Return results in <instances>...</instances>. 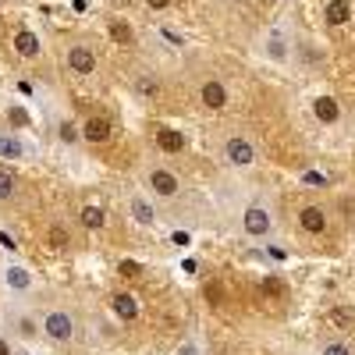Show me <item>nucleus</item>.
Here are the masks:
<instances>
[{"instance_id": "nucleus-1", "label": "nucleus", "mask_w": 355, "mask_h": 355, "mask_svg": "<svg viewBox=\"0 0 355 355\" xmlns=\"http://www.w3.org/2000/svg\"><path fill=\"white\" fill-rule=\"evenodd\" d=\"M40 334L46 338V341H53V345H68L71 338H75V316L68 313V309H46L43 316H40Z\"/></svg>"}, {"instance_id": "nucleus-2", "label": "nucleus", "mask_w": 355, "mask_h": 355, "mask_svg": "<svg viewBox=\"0 0 355 355\" xmlns=\"http://www.w3.org/2000/svg\"><path fill=\"white\" fill-rule=\"evenodd\" d=\"M242 231L249 239H270L274 234V214L266 210L263 202H249L245 214H242Z\"/></svg>"}, {"instance_id": "nucleus-3", "label": "nucleus", "mask_w": 355, "mask_h": 355, "mask_svg": "<svg viewBox=\"0 0 355 355\" xmlns=\"http://www.w3.org/2000/svg\"><path fill=\"white\" fill-rule=\"evenodd\" d=\"M224 160L234 167V171H245L256 164V142L252 139H242V135H234L224 142Z\"/></svg>"}, {"instance_id": "nucleus-4", "label": "nucleus", "mask_w": 355, "mask_h": 355, "mask_svg": "<svg viewBox=\"0 0 355 355\" xmlns=\"http://www.w3.org/2000/svg\"><path fill=\"white\" fill-rule=\"evenodd\" d=\"M0 284H4L11 295H28V291H33V284H36V277H33V270H28V266L8 263L4 270H0Z\"/></svg>"}, {"instance_id": "nucleus-5", "label": "nucleus", "mask_w": 355, "mask_h": 355, "mask_svg": "<svg viewBox=\"0 0 355 355\" xmlns=\"http://www.w3.org/2000/svg\"><path fill=\"white\" fill-rule=\"evenodd\" d=\"M146 178H150V189L160 199H174L178 192H182V178H178L174 171H167V167H150V171H146Z\"/></svg>"}, {"instance_id": "nucleus-6", "label": "nucleus", "mask_w": 355, "mask_h": 355, "mask_svg": "<svg viewBox=\"0 0 355 355\" xmlns=\"http://www.w3.org/2000/svg\"><path fill=\"white\" fill-rule=\"evenodd\" d=\"M68 68H71L75 75H93V71H96V53H93V46L75 43V46L68 50Z\"/></svg>"}, {"instance_id": "nucleus-7", "label": "nucleus", "mask_w": 355, "mask_h": 355, "mask_svg": "<svg viewBox=\"0 0 355 355\" xmlns=\"http://www.w3.org/2000/svg\"><path fill=\"white\" fill-rule=\"evenodd\" d=\"M199 96H202V103L210 107V110H224L227 107V85L217 82V78H210V82L199 85Z\"/></svg>"}, {"instance_id": "nucleus-8", "label": "nucleus", "mask_w": 355, "mask_h": 355, "mask_svg": "<svg viewBox=\"0 0 355 355\" xmlns=\"http://www.w3.org/2000/svg\"><path fill=\"white\" fill-rule=\"evenodd\" d=\"M110 309H114L117 320H125V323H132L139 316V302H135V295H128V291H114L110 295Z\"/></svg>"}, {"instance_id": "nucleus-9", "label": "nucleus", "mask_w": 355, "mask_h": 355, "mask_svg": "<svg viewBox=\"0 0 355 355\" xmlns=\"http://www.w3.org/2000/svg\"><path fill=\"white\" fill-rule=\"evenodd\" d=\"M299 227H302L306 234H323V231H327V214H323L320 206H302Z\"/></svg>"}, {"instance_id": "nucleus-10", "label": "nucleus", "mask_w": 355, "mask_h": 355, "mask_svg": "<svg viewBox=\"0 0 355 355\" xmlns=\"http://www.w3.org/2000/svg\"><path fill=\"white\" fill-rule=\"evenodd\" d=\"M110 121H107V117H85V125H82V142H107L110 139Z\"/></svg>"}, {"instance_id": "nucleus-11", "label": "nucleus", "mask_w": 355, "mask_h": 355, "mask_svg": "<svg viewBox=\"0 0 355 355\" xmlns=\"http://www.w3.org/2000/svg\"><path fill=\"white\" fill-rule=\"evenodd\" d=\"M128 206H132V217H135L142 227H153V224H157V210H153V202L146 199L142 192H135V196L128 199Z\"/></svg>"}, {"instance_id": "nucleus-12", "label": "nucleus", "mask_w": 355, "mask_h": 355, "mask_svg": "<svg viewBox=\"0 0 355 355\" xmlns=\"http://www.w3.org/2000/svg\"><path fill=\"white\" fill-rule=\"evenodd\" d=\"M313 114H316V121L334 125L338 117H341V107H338V100H334V96H316V100H313Z\"/></svg>"}, {"instance_id": "nucleus-13", "label": "nucleus", "mask_w": 355, "mask_h": 355, "mask_svg": "<svg viewBox=\"0 0 355 355\" xmlns=\"http://www.w3.org/2000/svg\"><path fill=\"white\" fill-rule=\"evenodd\" d=\"M28 157V146L15 135H0V160H25Z\"/></svg>"}, {"instance_id": "nucleus-14", "label": "nucleus", "mask_w": 355, "mask_h": 355, "mask_svg": "<svg viewBox=\"0 0 355 355\" xmlns=\"http://www.w3.org/2000/svg\"><path fill=\"white\" fill-rule=\"evenodd\" d=\"M157 146H160L164 153H182L185 150V135L174 132V128H160L157 132Z\"/></svg>"}, {"instance_id": "nucleus-15", "label": "nucleus", "mask_w": 355, "mask_h": 355, "mask_svg": "<svg viewBox=\"0 0 355 355\" xmlns=\"http://www.w3.org/2000/svg\"><path fill=\"white\" fill-rule=\"evenodd\" d=\"M15 50H18V57H36V53H40V40H36V33H28V28H18V33H15Z\"/></svg>"}, {"instance_id": "nucleus-16", "label": "nucleus", "mask_w": 355, "mask_h": 355, "mask_svg": "<svg viewBox=\"0 0 355 355\" xmlns=\"http://www.w3.org/2000/svg\"><path fill=\"white\" fill-rule=\"evenodd\" d=\"M352 18V4L348 0H327V25H345Z\"/></svg>"}, {"instance_id": "nucleus-17", "label": "nucleus", "mask_w": 355, "mask_h": 355, "mask_svg": "<svg viewBox=\"0 0 355 355\" xmlns=\"http://www.w3.org/2000/svg\"><path fill=\"white\" fill-rule=\"evenodd\" d=\"M78 220H82V227H89V231H100V227H107V214L100 210V206H82Z\"/></svg>"}, {"instance_id": "nucleus-18", "label": "nucleus", "mask_w": 355, "mask_h": 355, "mask_svg": "<svg viewBox=\"0 0 355 355\" xmlns=\"http://www.w3.org/2000/svg\"><path fill=\"white\" fill-rule=\"evenodd\" d=\"M266 57H270V61H288V40L277 33V28L266 36Z\"/></svg>"}, {"instance_id": "nucleus-19", "label": "nucleus", "mask_w": 355, "mask_h": 355, "mask_svg": "<svg viewBox=\"0 0 355 355\" xmlns=\"http://www.w3.org/2000/svg\"><path fill=\"white\" fill-rule=\"evenodd\" d=\"M110 40H117V43H132V40H135V36H132V25L121 21V18H114V21H110Z\"/></svg>"}, {"instance_id": "nucleus-20", "label": "nucleus", "mask_w": 355, "mask_h": 355, "mask_svg": "<svg viewBox=\"0 0 355 355\" xmlns=\"http://www.w3.org/2000/svg\"><path fill=\"white\" fill-rule=\"evenodd\" d=\"M15 189H18V185H15V174H11V171H0V202L11 199Z\"/></svg>"}, {"instance_id": "nucleus-21", "label": "nucleus", "mask_w": 355, "mask_h": 355, "mask_svg": "<svg viewBox=\"0 0 355 355\" xmlns=\"http://www.w3.org/2000/svg\"><path fill=\"white\" fill-rule=\"evenodd\" d=\"M320 355H352V348H348V341H323Z\"/></svg>"}, {"instance_id": "nucleus-22", "label": "nucleus", "mask_w": 355, "mask_h": 355, "mask_svg": "<svg viewBox=\"0 0 355 355\" xmlns=\"http://www.w3.org/2000/svg\"><path fill=\"white\" fill-rule=\"evenodd\" d=\"M8 121H11L15 128L28 125V110H25V107H11V110H8Z\"/></svg>"}, {"instance_id": "nucleus-23", "label": "nucleus", "mask_w": 355, "mask_h": 355, "mask_svg": "<svg viewBox=\"0 0 355 355\" xmlns=\"http://www.w3.org/2000/svg\"><path fill=\"white\" fill-rule=\"evenodd\" d=\"M61 135H64V142H68V146H75V142L82 139V128H75L71 121H64V125H61Z\"/></svg>"}, {"instance_id": "nucleus-24", "label": "nucleus", "mask_w": 355, "mask_h": 355, "mask_svg": "<svg viewBox=\"0 0 355 355\" xmlns=\"http://www.w3.org/2000/svg\"><path fill=\"white\" fill-rule=\"evenodd\" d=\"M50 245H68V231H64L61 224H53V231H50Z\"/></svg>"}, {"instance_id": "nucleus-25", "label": "nucleus", "mask_w": 355, "mask_h": 355, "mask_svg": "<svg viewBox=\"0 0 355 355\" xmlns=\"http://www.w3.org/2000/svg\"><path fill=\"white\" fill-rule=\"evenodd\" d=\"M331 320L338 323V327H348V323H352V309H331Z\"/></svg>"}, {"instance_id": "nucleus-26", "label": "nucleus", "mask_w": 355, "mask_h": 355, "mask_svg": "<svg viewBox=\"0 0 355 355\" xmlns=\"http://www.w3.org/2000/svg\"><path fill=\"white\" fill-rule=\"evenodd\" d=\"M135 89H139V93H146V96H153V93H157V82H153V78H139Z\"/></svg>"}, {"instance_id": "nucleus-27", "label": "nucleus", "mask_w": 355, "mask_h": 355, "mask_svg": "<svg viewBox=\"0 0 355 355\" xmlns=\"http://www.w3.org/2000/svg\"><path fill=\"white\" fill-rule=\"evenodd\" d=\"M266 259H274V263H284V259H288V249H277V245H270V249H266Z\"/></svg>"}, {"instance_id": "nucleus-28", "label": "nucleus", "mask_w": 355, "mask_h": 355, "mask_svg": "<svg viewBox=\"0 0 355 355\" xmlns=\"http://www.w3.org/2000/svg\"><path fill=\"white\" fill-rule=\"evenodd\" d=\"M121 274H125V277H139L142 266H139V263H121Z\"/></svg>"}, {"instance_id": "nucleus-29", "label": "nucleus", "mask_w": 355, "mask_h": 355, "mask_svg": "<svg viewBox=\"0 0 355 355\" xmlns=\"http://www.w3.org/2000/svg\"><path fill=\"white\" fill-rule=\"evenodd\" d=\"M178 355H202V352H199V345H196V341H185Z\"/></svg>"}, {"instance_id": "nucleus-30", "label": "nucleus", "mask_w": 355, "mask_h": 355, "mask_svg": "<svg viewBox=\"0 0 355 355\" xmlns=\"http://www.w3.org/2000/svg\"><path fill=\"white\" fill-rule=\"evenodd\" d=\"M146 4H150L153 11H164V8H171V0H146Z\"/></svg>"}, {"instance_id": "nucleus-31", "label": "nucleus", "mask_w": 355, "mask_h": 355, "mask_svg": "<svg viewBox=\"0 0 355 355\" xmlns=\"http://www.w3.org/2000/svg\"><path fill=\"white\" fill-rule=\"evenodd\" d=\"M0 355H11V341L4 334H0Z\"/></svg>"}]
</instances>
